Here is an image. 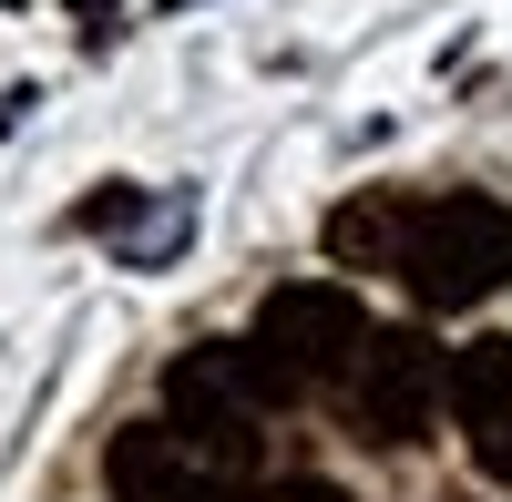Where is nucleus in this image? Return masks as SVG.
Listing matches in <instances>:
<instances>
[{
    "label": "nucleus",
    "mask_w": 512,
    "mask_h": 502,
    "mask_svg": "<svg viewBox=\"0 0 512 502\" xmlns=\"http://www.w3.org/2000/svg\"><path fill=\"white\" fill-rule=\"evenodd\" d=\"M72 11H113V0H72Z\"/></svg>",
    "instance_id": "8"
},
{
    "label": "nucleus",
    "mask_w": 512,
    "mask_h": 502,
    "mask_svg": "<svg viewBox=\"0 0 512 502\" xmlns=\"http://www.w3.org/2000/svg\"><path fill=\"white\" fill-rule=\"evenodd\" d=\"M369 349V318L349 287H328V277H287L256 298V328H246V359H256V380H267V400H308L328 380H349Z\"/></svg>",
    "instance_id": "1"
},
{
    "label": "nucleus",
    "mask_w": 512,
    "mask_h": 502,
    "mask_svg": "<svg viewBox=\"0 0 512 502\" xmlns=\"http://www.w3.org/2000/svg\"><path fill=\"white\" fill-rule=\"evenodd\" d=\"M451 410H461V441H472L482 482L512 492V339L451 349Z\"/></svg>",
    "instance_id": "5"
},
{
    "label": "nucleus",
    "mask_w": 512,
    "mask_h": 502,
    "mask_svg": "<svg viewBox=\"0 0 512 502\" xmlns=\"http://www.w3.org/2000/svg\"><path fill=\"white\" fill-rule=\"evenodd\" d=\"M246 502H349V492H328V482H277V492H246Z\"/></svg>",
    "instance_id": "7"
},
{
    "label": "nucleus",
    "mask_w": 512,
    "mask_h": 502,
    "mask_svg": "<svg viewBox=\"0 0 512 502\" xmlns=\"http://www.w3.org/2000/svg\"><path fill=\"white\" fill-rule=\"evenodd\" d=\"M410 298L451 318V308H482L492 287L512 277V216L492 195H431L420 205V226H410Z\"/></svg>",
    "instance_id": "2"
},
{
    "label": "nucleus",
    "mask_w": 512,
    "mask_h": 502,
    "mask_svg": "<svg viewBox=\"0 0 512 502\" xmlns=\"http://www.w3.org/2000/svg\"><path fill=\"white\" fill-rule=\"evenodd\" d=\"M410 226H420L410 195L359 185L349 205H328V257H338V267H410Z\"/></svg>",
    "instance_id": "6"
},
{
    "label": "nucleus",
    "mask_w": 512,
    "mask_h": 502,
    "mask_svg": "<svg viewBox=\"0 0 512 502\" xmlns=\"http://www.w3.org/2000/svg\"><path fill=\"white\" fill-rule=\"evenodd\" d=\"M267 410L277 400H267V380H256L246 339H195L175 369H164V421L195 431L236 482H256V421H267Z\"/></svg>",
    "instance_id": "3"
},
{
    "label": "nucleus",
    "mask_w": 512,
    "mask_h": 502,
    "mask_svg": "<svg viewBox=\"0 0 512 502\" xmlns=\"http://www.w3.org/2000/svg\"><path fill=\"white\" fill-rule=\"evenodd\" d=\"M451 390V359L420 339V328H369L359 369L338 380V410H349V431L379 441V451H410L420 431H431V410Z\"/></svg>",
    "instance_id": "4"
}]
</instances>
